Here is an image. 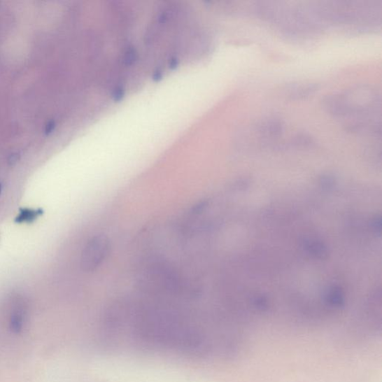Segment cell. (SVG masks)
Segmentation results:
<instances>
[{
	"label": "cell",
	"mask_w": 382,
	"mask_h": 382,
	"mask_svg": "<svg viewBox=\"0 0 382 382\" xmlns=\"http://www.w3.org/2000/svg\"><path fill=\"white\" fill-rule=\"evenodd\" d=\"M109 334H120L144 346L191 355L211 353L220 341L205 328L176 314L143 311L136 316L118 313L108 322Z\"/></svg>",
	"instance_id": "cell-1"
},
{
	"label": "cell",
	"mask_w": 382,
	"mask_h": 382,
	"mask_svg": "<svg viewBox=\"0 0 382 382\" xmlns=\"http://www.w3.org/2000/svg\"><path fill=\"white\" fill-rule=\"evenodd\" d=\"M110 252V242L105 235H96L85 246L81 257L84 271L91 273L103 264Z\"/></svg>",
	"instance_id": "cell-2"
},
{
	"label": "cell",
	"mask_w": 382,
	"mask_h": 382,
	"mask_svg": "<svg viewBox=\"0 0 382 382\" xmlns=\"http://www.w3.org/2000/svg\"><path fill=\"white\" fill-rule=\"evenodd\" d=\"M283 125L279 119H269L262 126L261 131L269 137L278 136L281 132L283 131Z\"/></svg>",
	"instance_id": "cell-3"
},
{
	"label": "cell",
	"mask_w": 382,
	"mask_h": 382,
	"mask_svg": "<svg viewBox=\"0 0 382 382\" xmlns=\"http://www.w3.org/2000/svg\"><path fill=\"white\" fill-rule=\"evenodd\" d=\"M43 213V211L42 209L21 208L15 218V222L18 224L31 223L42 215Z\"/></svg>",
	"instance_id": "cell-4"
},
{
	"label": "cell",
	"mask_w": 382,
	"mask_h": 382,
	"mask_svg": "<svg viewBox=\"0 0 382 382\" xmlns=\"http://www.w3.org/2000/svg\"><path fill=\"white\" fill-rule=\"evenodd\" d=\"M327 301L332 306H343L344 304V295L343 290L339 288H334L330 291L327 296Z\"/></svg>",
	"instance_id": "cell-5"
},
{
	"label": "cell",
	"mask_w": 382,
	"mask_h": 382,
	"mask_svg": "<svg viewBox=\"0 0 382 382\" xmlns=\"http://www.w3.org/2000/svg\"><path fill=\"white\" fill-rule=\"evenodd\" d=\"M307 249L310 253L320 258L327 257L328 252L327 247H325L320 242L311 241L307 245Z\"/></svg>",
	"instance_id": "cell-6"
},
{
	"label": "cell",
	"mask_w": 382,
	"mask_h": 382,
	"mask_svg": "<svg viewBox=\"0 0 382 382\" xmlns=\"http://www.w3.org/2000/svg\"><path fill=\"white\" fill-rule=\"evenodd\" d=\"M3 192V185L2 183H0V196H1Z\"/></svg>",
	"instance_id": "cell-7"
}]
</instances>
